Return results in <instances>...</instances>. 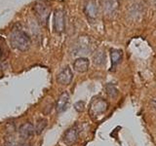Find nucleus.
I'll return each instance as SVG.
<instances>
[{
	"instance_id": "nucleus-1",
	"label": "nucleus",
	"mask_w": 156,
	"mask_h": 146,
	"mask_svg": "<svg viewBox=\"0 0 156 146\" xmlns=\"http://www.w3.org/2000/svg\"><path fill=\"white\" fill-rule=\"evenodd\" d=\"M10 42L13 48L19 51H27L31 45V40L27 34L21 29H14L10 34Z\"/></svg>"
},
{
	"instance_id": "nucleus-2",
	"label": "nucleus",
	"mask_w": 156,
	"mask_h": 146,
	"mask_svg": "<svg viewBox=\"0 0 156 146\" xmlns=\"http://www.w3.org/2000/svg\"><path fill=\"white\" fill-rule=\"evenodd\" d=\"M107 107H108V104H107V102L104 99H101V97L94 99L90 103V116L93 117V118H97V117L105 113L107 110Z\"/></svg>"
},
{
	"instance_id": "nucleus-3",
	"label": "nucleus",
	"mask_w": 156,
	"mask_h": 146,
	"mask_svg": "<svg viewBox=\"0 0 156 146\" xmlns=\"http://www.w3.org/2000/svg\"><path fill=\"white\" fill-rule=\"evenodd\" d=\"M66 22H65V13L62 10H57L54 14V22L53 27L54 31L58 34H61L65 30Z\"/></svg>"
},
{
	"instance_id": "nucleus-4",
	"label": "nucleus",
	"mask_w": 156,
	"mask_h": 146,
	"mask_svg": "<svg viewBox=\"0 0 156 146\" xmlns=\"http://www.w3.org/2000/svg\"><path fill=\"white\" fill-rule=\"evenodd\" d=\"M34 10L37 15V17L42 23H46L48 21L49 15H50V8L44 2H37L34 6Z\"/></svg>"
},
{
	"instance_id": "nucleus-5",
	"label": "nucleus",
	"mask_w": 156,
	"mask_h": 146,
	"mask_svg": "<svg viewBox=\"0 0 156 146\" xmlns=\"http://www.w3.org/2000/svg\"><path fill=\"white\" fill-rule=\"evenodd\" d=\"M78 136H79V130H78L77 127H72V128L68 129L65 135H63V142H65L67 146H72L75 144L78 140Z\"/></svg>"
},
{
	"instance_id": "nucleus-6",
	"label": "nucleus",
	"mask_w": 156,
	"mask_h": 146,
	"mask_svg": "<svg viewBox=\"0 0 156 146\" xmlns=\"http://www.w3.org/2000/svg\"><path fill=\"white\" fill-rule=\"evenodd\" d=\"M73 79V73L69 67H66L57 76V82L62 86L69 85Z\"/></svg>"
},
{
	"instance_id": "nucleus-7",
	"label": "nucleus",
	"mask_w": 156,
	"mask_h": 146,
	"mask_svg": "<svg viewBox=\"0 0 156 146\" xmlns=\"http://www.w3.org/2000/svg\"><path fill=\"white\" fill-rule=\"evenodd\" d=\"M69 94L67 92H63L62 94L58 96V99L56 102V111L57 113H62L67 109L68 103H69Z\"/></svg>"
},
{
	"instance_id": "nucleus-8",
	"label": "nucleus",
	"mask_w": 156,
	"mask_h": 146,
	"mask_svg": "<svg viewBox=\"0 0 156 146\" xmlns=\"http://www.w3.org/2000/svg\"><path fill=\"white\" fill-rule=\"evenodd\" d=\"M101 5L105 15H112L118 8V1L117 0H101Z\"/></svg>"
},
{
	"instance_id": "nucleus-9",
	"label": "nucleus",
	"mask_w": 156,
	"mask_h": 146,
	"mask_svg": "<svg viewBox=\"0 0 156 146\" xmlns=\"http://www.w3.org/2000/svg\"><path fill=\"white\" fill-rule=\"evenodd\" d=\"M34 134V127L30 123H24L19 129V134L23 139L30 138Z\"/></svg>"
},
{
	"instance_id": "nucleus-10",
	"label": "nucleus",
	"mask_w": 156,
	"mask_h": 146,
	"mask_svg": "<svg viewBox=\"0 0 156 146\" xmlns=\"http://www.w3.org/2000/svg\"><path fill=\"white\" fill-rule=\"evenodd\" d=\"M90 61L86 57H78L77 60H75L74 63H73V67L74 69L79 72V73H84L88 70L89 68Z\"/></svg>"
},
{
	"instance_id": "nucleus-11",
	"label": "nucleus",
	"mask_w": 156,
	"mask_h": 146,
	"mask_svg": "<svg viewBox=\"0 0 156 146\" xmlns=\"http://www.w3.org/2000/svg\"><path fill=\"white\" fill-rule=\"evenodd\" d=\"M85 14L90 19H96L98 16V7L94 1H89L85 5Z\"/></svg>"
},
{
	"instance_id": "nucleus-12",
	"label": "nucleus",
	"mask_w": 156,
	"mask_h": 146,
	"mask_svg": "<svg viewBox=\"0 0 156 146\" xmlns=\"http://www.w3.org/2000/svg\"><path fill=\"white\" fill-rule=\"evenodd\" d=\"M106 61V56L105 53L101 50H98L94 55H93V62L97 66L104 65Z\"/></svg>"
},
{
	"instance_id": "nucleus-13",
	"label": "nucleus",
	"mask_w": 156,
	"mask_h": 146,
	"mask_svg": "<svg viewBox=\"0 0 156 146\" xmlns=\"http://www.w3.org/2000/svg\"><path fill=\"white\" fill-rule=\"evenodd\" d=\"M48 125V121L46 119H39L37 121V123L35 125V128H34V133H35L36 134H42V131L46 129V127Z\"/></svg>"
},
{
	"instance_id": "nucleus-14",
	"label": "nucleus",
	"mask_w": 156,
	"mask_h": 146,
	"mask_svg": "<svg viewBox=\"0 0 156 146\" xmlns=\"http://www.w3.org/2000/svg\"><path fill=\"white\" fill-rule=\"evenodd\" d=\"M111 57V62H112V67L116 66L122 60V52L120 50H114L110 54Z\"/></svg>"
},
{
	"instance_id": "nucleus-15",
	"label": "nucleus",
	"mask_w": 156,
	"mask_h": 146,
	"mask_svg": "<svg viewBox=\"0 0 156 146\" xmlns=\"http://www.w3.org/2000/svg\"><path fill=\"white\" fill-rule=\"evenodd\" d=\"M89 52H90V46L83 42L80 43L79 45H77L75 54H85V55H87V54H89Z\"/></svg>"
},
{
	"instance_id": "nucleus-16",
	"label": "nucleus",
	"mask_w": 156,
	"mask_h": 146,
	"mask_svg": "<svg viewBox=\"0 0 156 146\" xmlns=\"http://www.w3.org/2000/svg\"><path fill=\"white\" fill-rule=\"evenodd\" d=\"M106 92H107V95L110 97H112V99H114V97H116L117 95H118V91H117L116 87L113 84L106 85Z\"/></svg>"
},
{
	"instance_id": "nucleus-17",
	"label": "nucleus",
	"mask_w": 156,
	"mask_h": 146,
	"mask_svg": "<svg viewBox=\"0 0 156 146\" xmlns=\"http://www.w3.org/2000/svg\"><path fill=\"white\" fill-rule=\"evenodd\" d=\"M4 146H16V141L12 134H8L7 137L5 138Z\"/></svg>"
},
{
	"instance_id": "nucleus-18",
	"label": "nucleus",
	"mask_w": 156,
	"mask_h": 146,
	"mask_svg": "<svg viewBox=\"0 0 156 146\" xmlns=\"http://www.w3.org/2000/svg\"><path fill=\"white\" fill-rule=\"evenodd\" d=\"M84 107H85V104H84V102H83L82 100L77 101L76 103L74 104V109L77 112H82L83 110H84Z\"/></svg>"
},
{
	"instance_id": "nucleus-19",
	"label": "nucleus",
	"mask_w": 156,
	"mask_h": 146,
	"mask_svg": "<svg viewBox=\"0 0 156 146\" xmlns=\"http://www.w3.org/2000/svg\"><path fill=\"white\" fill-rule=\"evenodd\" d=\"M18 146H31L29 143H27V142H23V143H20Z\"/></svg>"
}]
</instances>
